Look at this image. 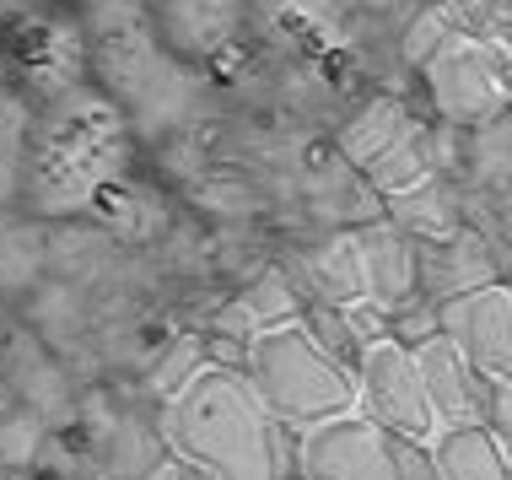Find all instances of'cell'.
Segmentation results:
<instances>
[{"instance_id":"4","label":"cell","mask_w":512,"mask_h":480,"mask_svg":"<svg viewBox=\"0 0 512 480\" xmlns=\"http://www.w3.org/2000/svg\"><path fill=\"white\" fill-rule=\"evenodd\" d=\"M345 157L362 173H372V184L394 195H410V189L432 184V141L415 119L399 108L394 98L372 103L351 130H345Z\"/></svg>"},{"instance_id":"8","label":"cell","mask_w":512,"mask_h":480,"mask_svg":"<svg viewBox=\"0 0 512 480\" xmlns=\"http://www.w3.org/2000/svg\"><path fill=\"white\" fill-rule=\"evenodd\" d=\"M356 249H362V276H367V303L383 313H399L421 297V249L405 227L372 222L356 227Z\"/></svg>"},{"instance_id":"2","label":"cell","mask_w":512,"mask_h":480,"mask_svg":"<svg viewBox=\"0 0 512 480\" xmlns=\"http://www.w3.org/2000/svg\"><path fill=\"white\" fill-rule=\"evenodd\" d=\"M248 383L286 432H313L356 410V367L329 356L308 324H275L248 340Z\"/></svg>"},{"instance_id":"1","label":"cell","mask_w":512,"mask_h":480,"mask_svg":"<svg viewBox=\"0 0 512 480\" xmlns=\"http://www.w3.org/2000/svg\"><path fill=\"white\" fill-rule=\"evenodd\" d=\"M243 367H200L162 405L168 454L195 480H292L297 443L281 437Z\"/></svg>"},{"instance_id":"5","label":"cell","mask_w":512,"mask_h":480,"mask_svg":"<svg viewBox=\"0 0 512 480\" xmlns=\"http://www.w3.org/2000/svg\"><path fill=\"white\" fill-rule=\"evenodd\" d=\"M297 475L302 480H405L394 459V437L367 416H340L313 432H297Z\"/></svg>"},{"instance_id":"7","label":"cell","mask_w":512,"mask_h":480,"mask_svg":"<svg viewBox=\"0 0 512 480\" xmlns=\"http://www.w3.org/2000/svg\"><path fill=\"white\" fill-rule=\"evenodd\" d=\"M415 362H421V383H426V400L437 410V427H491L496 389L464 362V351L448 335L421 340Z\"/></svg>"},{"instance_id":"17","label":"cell","mask_w":512,"mask_h":480,"mask_svg":"<svg viewBox=\"0 0 512 480\" xmlns=\"http://www.w3.org/2000/svg\"><path fill=\"white\" fill-rule=\"evenodd\" d=\"M141 480H195V475H189L178 459H162V464H151V470H146Z\"/></svg>"},{"instance_id":"11","label":"cell","mask_w":512,"mask_h":480,"mask_svg":"<svg viewBox=\"0 0 512 480\" xmlns=\"http://www.w3.org/2000/svg\"><path fill=\"white\" fill-rule=\"evenodd\" d=\"M432 459L437 480H512V459L491 427H442L432 437Z\"/></svg>"},{"instance_id":"12","label":"cell","mask_w":512,"mask_h":480,"mask_svg":"<svg viewBox=\"0 0 512 480\" xmlns=\"http://www.w3.org/2000/svg\"><path fill=\"white\" fill-rule=\"evenodd\" d=\"M308 270H313L318 292H324V303H335V308L367 303V276H362V249H356V232L329 238L324 249L313 254Z\"/></svg>"},{"instance_id":"6","label":"cell","mask_w":512,"mask_h":480,"mask_svg":"<svg viewBox=\"0 0 512 480\" xmlns=\"http://www.w3.org/2000/svg\"><path fill=\"white\" fill-rule=\"evenodd\" d=\"M437 308H442V335L464 351V362L491 389L512 383V286L491 281V286H475L464 297H448Z\"/></svg>"},{"instance_id":"10","label":"cell","mask_w":512,"mask_h":480,"mask_svg":"<svg viewBox=\"0 0 512 480\" xmlns=\"http://www.w3.org/2000/svg\"><path fill=\"white\" fill-rule=\"evenodd\" d=\"M432 87L453 119H475L496 103V81L480 60V49L469 44H448V54H432Z\"/></svg>"},{"instance_id":"9","label":"cell","mask_w":512,"mask_h":480,"mask_svg":"<svg viewBox=\"0 0 512 480\" xmlns=\"http://www.w3.org/2000/svg\"><path fill=\"white\" fill-rule=\"evenodd\" d=\"M491 281H496V259L475 232H453L448 243L421 249V292H432V303H448V297H464Z\"/></svg>"},{"instance_id":"13","label":"cell","mask_w":512,"mask_h":480,"mask_svg":"<svg viewBox=\"0 0 512 480\" xmlns=\"http://www.w3.org/2000/svg\"><path fill=\"white\" fill-rule=\"evenodd\" d=\"M243 313H248V324H254V329H275V324H297L302 319V313H297V292L281 276L259 281L254 292L243 297Z\"/></svg>"},{"instance_id":"14","label":"cell","mask_w":512,"mask_h":480,"mask_svg":"<svg viewBox=\"0 0 512 480\" xmlns=\"http://www.w3.org/2000/svg\"><path fill=\"white\" fill-rule=\"evenodd\" d=\"M389 335L399 340V346H421V340H432V335H442V308L437 303H426L421 308V297L415 303H405L399 313H389Z\"/></svg>"},{"instance_id":"18","label":"cell","mask_w":512,"mask_h":480,"mask_svg":"<svg viewBox=\"0 0 512 480\" xmlns=\"http://www.w3.org/2000/svg\"><path fill=\"white\" fill-rule=\"evenodd\" d=\"M292 480H302V475H292Z\"/></svg>"},{"instance_id":"3","label":"cell","mask_w":512,"mask_h":480,"mask_svg":"<svg viewBox=\"0 0 512 480\" xmlns=\"http://www.w3.org/2000/svg\"><path fill=\"white\" fill-rule=\"evenodd\" d=\"M356 416H367L378 432L405 437V443H432L442 432L437 410L426 400L421 362L394 335L362 346V362H356Z\"/></svg>"},{"instance_id":"15","label":"cell","mask_w":512,"mask_h":480,"mask_svg":"<svg viewBox=\"0 0 512 480\" xmlns=\"http://www.w3.org/2000/svg\"><path fill=\"white\" fill-rule=\"evenodd\" d=\"M394 459H399V475L405 480H437L432 443H405V437H394Z\"/></svg>"},{"instance_id":"16","label":"cell","mask_w":512,"mask_h":480,"mask_svg":"<svg viewBox=\"0 0 512 480\" xmlns=\"http://www.w3.org/2000/svg\"><path fill=\"white\" fill-rule=\"evenodd\" d=\"M491 432H496V443H502V454L512 459V383H502L496 400H491Z\"/></svg>"}]
</instances>
